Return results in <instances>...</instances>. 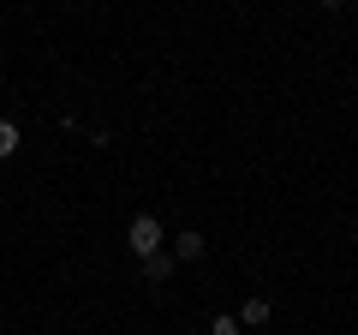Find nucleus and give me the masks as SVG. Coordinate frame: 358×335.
Wrapping results in <instances>:
<instances>
[{"label": "nucleus", "mask_w": 358, "mask_h": 335, "mask_svg": "<svg viewBox=\"0 0 358 335\" xmlns=\"http://www.w3.org/2000/svg\"><path fill=\"white\" fill-rule=\"evenodd\" d=\"M126 252L131 258H155V252H167V228H162V216H150V210H138L131 216V228H126Z\"/></svg>", "instance_id": "obj_1"}, {"label": "nucleus", "mask_w": 358, "mask_h": 335, "mask_svg": "<svg viewBox=\"0 0 358 335\" xmlns=\"http://www.w3.org/2000/svg\"><path fill=\"white\" fill-rule=\"evenodd\" d=\"M203 252H209V240H203V233H197V228H185V233H179V240H173V258H179V264H197V258H203Z\"/></svg>", "instance_id": "obj_2"}, {"label": "nucleus", "mask_w": 358, "mask_h": 335, "mask_svg": "<svg viewBox=\"0 0 358 335\" xmlns=\"http://www.w3.org/2000/svg\"><path fill=\"white\" fill-rule=\"evenodd\" d=\"M268 317H275V306H268L263 294H251V299H245V306H239V323H251V329H263Z\"/></svg>", "instance_id": "obj_3"}, {"label": "nucleus", "mask_w": 358, "mask_h": 335, "mask_svg": "<svg viewBox=\"0 0 358 335\" xmlns=\"http://www.w3.org/2000/svg\"><path fill=\"white\" fill-rule=\"evenodd\" d=\"M173 270H179V258H173V252H155V258H143V282H167Z\"/></svg>", "instance_id": "obj_4"}, {"label": "nucleus", "mask_w": 358, "mask_h": 335, "mask_svg": "<svg viewBox=\"0 0 358 335\" xmlns=\"http://www.w3.org/2000/svg\"><path fill=\"white\" fill-rule=\"evenodd\" d=\"M13 156H18V126L0 120V162H13Z\"/></svg>", "instance_id": "obj_5"}, {"label": "nucleus", "mask_w": 358, "mask_h": 335, "mask_svg": "<svg viewBox=\"0 0 358 335\" xmlns=\"http://www.w3.org/2000/svg\"><path fill=\"white\" fill-rule=\"evenodd\" d=\"M239 329H245V323L233 317V311H221V317H209V335H239Z\"/></svg>", "instance_id": "obj_6"}, {"label": "nucleus", "mask_w": 358, "mask_h": 335, "mask_svg": "<svg viewBox=\"0 0 358 335\" xmlns=\"http://www.w3.org/2000/svg\"><path fill=\"white\" fill-rule=\"evenodd\" d=\"M322 6H346V0H322Z\"/></svg>", "instance_id": "obj_7"}]
</instances>
